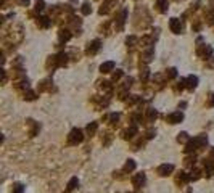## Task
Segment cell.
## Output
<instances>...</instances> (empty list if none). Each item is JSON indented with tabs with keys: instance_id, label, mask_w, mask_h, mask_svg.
<instances>
[{
	"instance_id": "6da1fadb",
	"label": "cell",
	"mask_w": 214,
	"mask_h": 193,
	"mask_svg": "<svg viewBox=\"0 0 214 193\" xmlns=\"http://www.w3.org/2000/svg\"><path fill=\"white\" fill-rule=\"evenodd\" d=\"M81 140H82L81 131H73V132H71V137H69V142H71V143H79Z\"/></svg>"
},
{
	"instance_id": "7a4b0ae2",
	"label": "cell",
	"mask_w": 214,
	"mask_h": 193,
	"mask_svg": "<svg viewBox=\"0 0 214 193\" xmlns=\"http://www.w3.org/2000/svg\"><path fill=\"white\" fill-rule=\"evenodd\" d=\"M180 121H182V114L180 113H176V114H171V116H169V123L171 124L180 123Z\"/></svg>"
},
{
	"instance_id": "3957f363",
	"label": "cell",
	"mask_w": 214,
	"mask_h": 193,
	"mask_svg": "<svg viewBox=\"0 0 214 193\" xmlns=\"http://www.w3.org/2000/svg\"><path fill=\"white\" fill-rule=\"evenodd\" d=\"M171 27H172V31H174L176 34H179V32H180V24H179V21H177L176 18L171 19Z\"/></svg>"
},
{
	"instance_id": "277c9868",
	"label": "cell",
	"mask_w": 214,
	"mask_h": 193,
	"mask_svg": "<svg viewBox=\"0 0 214 193\" xmlns=\"http://www.w3.org/2000/svg\"><path fill=\"white\" fill-rule=\"evenodd\" d=\"M113 66H114L113 63L108 61V63H105V65H101L100 69H101V73H110V69H113Z\"/></svg>"
},
{
	"instance_id": "5b68a950",
	"label": "cell",
	"mask_w": 214,
	"mask_h": 193,
	"mask_svg": "<svg viewBox=\"0 0 214 193\" xmlns=\"http://www.w3.org/2000/svg\"><path fill=\"white\" fill-rule=\"evenodd\" d=\"M171 171H172V166H161L160 167L161 175H168V172H171Z\"/></svg>"
},
{
	"instance_id": "8992f818",
	"label": "cell",
	"mask_w": 214,
	"mask_h": 193,
	"mask_svg": "<svg viewBox=\"0 0 214 193\" xmlns=\"http://www.w3.org/2000/svg\"><path fill=\"white\" fill-rule=\"evenodd\" d=\"M188 81H190V85H188V87H195V85H196V81H198V79H196V77H190Z\"/></svg>"
},
{
	"instance_id": "52a82bcc",
	"label": "cell",
	"mask_w": 214,
	"mask_h": 193,
	"mask_svg": "<svg viewBox=\"0 0 214 193\" xmlns=\"http://www.w3.org/2000/svg\"><path fill=\"white\" fill-rule=\"evenodd\" d=\"M177 140H179V142H184V140H187V134H179V139H177Z\"/></svg>"
},
{
	"instance_id": "ba28073f",
	"label": "cell",
	"mask_w": 214,
	"mask_h": 193,
	"mask_svg": "<svg viewBox=\"0 0 214 193\" xmlns=\"http://www.w3.org/2000/svg\"><path fill=\"white\" fill-rule=\"evenodd\" d=\"M134 166H135V164H134L132 161H130V163L126 164V171H130V169H134Z\"/></svg>"
},
{
	"instance_id": "9c48e42d",
	"label": "cell",
	"mask_w": 214,
	"mask_h": 193,
	"mask_svg": "<svg viewBox=\"0 0 214 193\" xmlns=\"http://www.w3.org/2000/svg\"><path fill=\"white\" fill-rule=\"evenodd\" d=\"M76 183H77V180H76V179H73V180L69 182V188H68V190H73V188H74V185H76Z\"/></svg>"
},
{
	"instance_id": "30bf717a",
	"label": "cell",
	"mask_w": 214,
	"mask_h": 193,
	"mask_svg": "<svg viewBox=\"0 0 214 193\" xmlns=\"http://www.w3.org/2000/svg\"><path fill=\"white\" fill-rule=\"evenodd\" d=\"M95 127H97V125H95V124L89 125V127H87V131H89V134H93V132H95Z\"/></svg>"
},
{
	"instance_id": "8fae6325",
	"label": "cell",
	"mask_w": 214,
	"mask_h": 193,
	"mask_svg": "<svg viewBox=\"0 0 214 193\" xmlns=\"http://www.w3.org/2000/svg\"><path fill=\"white\" fill-rule=\"evenodd\" d=\"M82 11H84L85 15L90 13V8H89V5H87V3H85V5H82Z\"/></svg>"
},
{
	"instance_id": "7c38bea8",
	"label": "cell",
	"mask_w": 214,
	"mask_h": 193,
	"mask_svg": "<svg viewBox=\"0 0 214 193\" xmlns=\"http://www.w3.org/2000/svg\"><path fill=\"white\" fill-rule=\"evenodd\" d=\"M211 105H214V95H211Z\"/></svg>"
}]
</instances>
